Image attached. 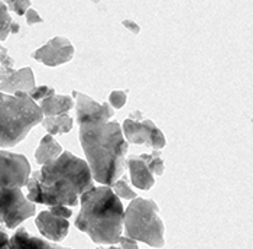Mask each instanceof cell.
<instances>
[{
    "label": "cell",
    "mask_w": 253,
    "mask_h": 249,
    "mask_svg": "<svg viewBox=\"0 0 253 249\" xmlns=\"http://www.w3.org/2000/svg\"><path fill=\"white\" fill-rule=\"evenodd\" d=\"M26 199L35 204L74 207L83 193L94 187L88 164L70 151H64L39 171L29 175Z\"/></svg>",
    "instance_id": "6da1fadb"
},
{
    "label": "cell",
    "mask_w": 253,
    "mask_h": 249,
    "mask_svg": "<svg viewBox=\"0 0 253 249\" xmlns=\"http://www.w3.org/2000/svg\"><path fill=\"white\" fill-rule=\"evenodd\" d=\"M80 144L85 153L93 180L112 187L123 174L127 141L116 120L90 119L78 122Z\"/></svg>",
    "instance_id": "7a4b0ae2"
},
{
    "label": "cell",
    "mask_w": 253,
    "mask_h": 249,
    "mask_svg": "<svg viewBox=\"0 0 253 249\" xmlns=\"http://www.w3.org/2000/svg\"><path fill=\"white\" fill-rule=\"evenodd\" d=\"M76 228L98 245H116L123 232V204L110 187H93L81 194Z\"/></svg>",
    "instance_id": "3957f363"
},
{
    "label": "cell",
    "mask_w": 253,
    "mask_h": 249,
    "mask_svg": "<svg viewBox=\"0 0 253 249\" xmlns=\"http://www.w3.org/2000/svg\"><path fill=\"white\" fill-rule=\"evenodd\" d=\"M31 165L25 155L0 151V225L16 229L20 223L35 216L37 206L23 196Z\"/></svg>",
    "instance_id": "277c9868"
},
{
    "label": "cell",
    "mask_w": 253,
    "mask_h": 249,
    "mask_svg": "<svg viewBox=\"0 0 253 249\" xmlns=\"http://www.w3.org/2000/svg\"><path fill=\"white\" fill-rule=\"evenodd\" d=\"M42 119L43 113L28 93L6 95L0 92V147L18 145Z\"/></svg>",
    "instance_id": "5b68a950"
},
{
    "label": "cell",
    "mask_w": 253,
    "mask_h": 249,
    "mask_svg": "<svg viewBox=\"0 0 253 249\" xmlns=\"http://www.w3.org/2000/svg\"><path fill=\"white\" fill-rule=\"evenodd\" d=\"M123 229L126 238L135 242H143L154 248L165 245V225L154 200L133 199L125 211Z\"/></svg>",
    "instance_id": "8992f818"
},
{
    "label": "cell",
    "mask_w": 253,
    "mask_h": 249,
    "mask_svg": "<svg viewBox=\"0 0 253 249\" xmlns=\"http://www.w3.org/2000/svg\"><path fill=\"white\" fill-rule=\"evenodd\" d=\"M122 131L125 135V139L130 144L152 147L154 151H159L167 145L165 135L156 126L155 123L149 119H145L142 112L135 110L129 117L125 119Z\"/></svg>",
    "instance_id": "52a82bcc"
},
{
    "label": "cell",
    "mask_w": 253,
    "mask_h": 249,
    "mask_svg": "<svg viewBox=\"0 0 253 249\" xmlns=\"http://www.w3.org/2000/svg\"><path fill=\"white\" fill-rule=\"evenodd\" d=\"M32 58L45 64L46 67H58L74 58V47L68 38L55 37L32 52Z\"/></svg>",
    "instance_id": "ba28073f"
},
{
    "label": "cell",
    "mask_w": 253,
    "mask_h": 249,
    "mask_svg": "<svg viewBox=\"0 0 253 249\" xmlns=\"http://www.w3.org/2000/svg\"><path fill=\"white\" fill-rule=\"evenodd\" d=\"M77 107V122L90 120V119H106L110 120L115 116V110L109 103H97L91 97L85 96L80 92H73Z\"/></svg>",
    "instance_id": "9c48e42d"
},
{
    "label": "cell",
    "mask_w": 253,
    "mask_h": 249,
    "mask_svg": "<svg viewBox=\"0 0 253 249\" xmlns=\"http://www.w3.org/2000/svg\"><path fill=\"white\" fill-rule=\"evenodd\" d=\"M35 225L42 236L54 242L62 241L68 235V230H70L68 219L55 216L49 210L41 211L35 219Z\"/></svg>",
    "instance_id": "30bf717a"
},
{
    "label": "cell",
    "mask_w": 253,
    "mask_h": 249,
    "mask_svg": "<svg viewBox=\"0 0 253 249\" xmlns=\"http://www.w3.org/2000/svg\"><path fill=\"white\" fill-rule=\"evenodd\" d=\"M127 167L130 173V181L135 187L140 190H151L155 186V178L149 167L148 153L130 155L127 158Z\"/></svg>",
    "instance_id": "8fae6325"
},
{
    "label": "cell",
    "mask_w": 253,
    "mask_h": 249,
    "mask_svg": "<svg viewBox=\"0 0 253 249\" xmlns=\"http://www.w3.org/2000/svg\"><path fill=\"white\" fill-rule=\"evenodd\" d=\"M37 87L35 76L31 67H25L20 70H15L10 74L0 78V92L15 95L18 92L29 93Z\"/></svg>",
    "instance_id": "7c38bea8"
},
{
    "label": "cell",
    "mask_w": 253,
    "mask_h": 249,
    "mask_svg": "<svg viewBox=\"0 0 253 249\" xmlns=\"http://www.w3.org/2000/svg\"><path fill=\"white\" fill-rule=\"evenodd\" d=\"M9 248L10 249H71L59 247L55 244H51L48 241L39 239L35 236H31L28 230L19 228L15 232V235L9 241Z\"/></svg>",
    "instance_id": "4fadbf2b"
},
{
    "label": "cell",
    "mask_w": 253,
    "mask_h": 249,
    "mask_svg": "<svg viewBox=\"0 0 253 249\" xmlns=\"http://www.w3.org/2000/svg\"><path fill=\"white\" fill-rule=\"evenodd\" d=\"M74 107V99L65 95H52L39 101V109L46 117L67 115Z\"/></svg>",
    "instance_id": "5bb4252c"
},
{
    "label": "cell",
    "mask_w": 253,
    "mask_h": 249,
    "mask_svg": "<svg viewBox=\"0 0 253 249\" xmlns=\"http://www.w3.org/2000/svg\"><path fill=\"white\" fill-rule=\"evenodd\" d=\"M64 152L61 144H58V141H55V138L52 135H46L41 139L39 147L35 151V161L43 165L46 162L54 161L55 158H58L61 153Z\"/></svg>",
    "instance_id": "9a60e30c"
},
{
    "label": "cell",
    "mask_w": 253,
    "mask_h": 249,
    "mask_svg": "<svg viewBox=\"0 0 253 249\" xmlns=\"http://www.w3.org/2000/svg\"><path fill=\"white\" fill-rule=\"evenodd\" d=\"M42 126L48 132V135H64L73 131L74 122L70 115H61L55 117H45L42 119Z\"/></svg>",
    "instance_id": "2e32d148"
},
{
    "label": "cell",
    "mask_w": 253,
    "mask_h": 249,
    "mask_svg": "<svg viewBox=\"0 0 253 249\" xmlns=\"http://www.w3.org/2000/svg\"><path fill=\"white\" fill-rule=\"evenodd\" d=\"M20 26L9 15V9L4 1H0V41H6L9 34H19Z\"/></svg>",
    "instance_id": "e0dca14e"
},
{
    "label": "cell",
    "mask_w": 253,
    "mask_h": 249,
    "mask_svg": "<svg viewBox=\"0 0 253 249\" xmlns=\"http://www.w3.org/2000/svg\"><path fill=\"white\" fill-rule=\"evenodd\" d=\"M113 193L116 194L117 197H122V199H129V200H133V199H136V193L133 192L130 187H129V184H127V178L126 177H123V178H120V180H117L116 183L110 187Z\"/></svg>",
    "instance_id": "ac0fdd59"
},
{
    "label": "cell",
    "mask_w": 253,
    "mask_h": 249,
    "mask_svg": "<svg viewBox=\"0 0 253 249\" xmlns=\"http://www.w3.org/2000/svg\"><path fill=\"white\" fill-rule=\"evenodd\" d=\"M15 61L13 58L9 55L7 50L0 44V78L10 74L12 71H15Z\"/></svg>",
    "instance_id": "d6986e66"
},
{
    "label": "cell",
    "mask_w": 253,
    "mask_h": 249,
    "mask_svg": "<svg viewBox=\"0 0 253 249\" xmlns=\"http://www.w3.org/2000/svg\"><path fill=\"white\" fill-rule=\"evenodd\" d=\"M52 95H55V90L52 89V87H49V86H37L34 90H31L29 93H28V96L31 97L34 101H41V100H43L45 97L48 96H52Z\"/></svg>",
    "instance_id": "ffe728a7"
},
{
    "label": "cell",
    "mask_w": 253,
    "mask_h": 249,
    "mask_svg": "<svg viewBox=\"0 0 253 249\" xmlns=\"http://www.w3.org/2000/svg\"><path fill=\"white\" fill-rule=\"evenodd\" d=\"M126 100H127V92L126 90H116V92H112V95L109 97V104L113 109H122L125 106Z\"/></svg>",
    "instance_id": "44dd1931"
},
{
    "label": "cell",
    "mask_w": 253,
    "mask_h": 249,
    "mask_svg": "<svg viewBox=\"0 0 253 249\" xmlns=\"http://www.w3.org/2000/svg\"><path fill=\"white\" fill-rule=\"evenodd\" d=\"M31 1H28V0H25V1H16V0H12V1H6V6H7V9L9 10H12V12H15L16 15H19V16H23L26 12H28V9H31Z\"/></svg>",
    "instance_id": "7402d4cb"
},
{
    "label": "cell",
    "mask_w": 253,
    "mask_h": 249,
    "mask_svg": "<svg viewBox=\"0 0 253 249\" xmlns=\"http://www.w3.org/2000/svg\"><path fill=\"white\" fill-rule=\"evenodd\" d=\"M49 211L52 214H55V216H61V217H65V219L73 216V210L70 207H67V206H51Z\"/></svg>",
    "instance_id": "603a6c76"
},
{
    "label": "cell",
    "mask_w": 253,
    "mask_h": 249,
    "mask_svg": "<svg viewBox=\"0 0 253 249\" xmlns=\"http://www.w3.org/2000/svg\"><path fill=\"white\" fill-rule=\"evenodd\" d=\"M25 18H26V23L29 25V26H32V25H35V23H42L43 19L41 18L38 15V12L35 10V9H28V12L25 13Z\"/></svg>",
    "instance_id": "cb8c5ba5"
},
{
    "label": "cell",
    "mask_w": 253,
    "mask_h": 249,
    "mask_svg": "<svg viewBox=\"0 0 253 249\" xmlns=\"http://www.w3.org/2000/svg\"><path fill=\"white\" fill-rule=\"evenodd\" d=\"M119 245H120V248L122 249H139L137 248L136 242L132 241V239H129V238H126V236H122V238H120Z\"/></svg>",
    "instance_id": "d4e9b609"
},
{
    "label": "cell",
    "mask_w": 253,
    "mask_h": 249,
    "mask_svg": "<svg viewBox=\"0 0 253 249\" xmlns=\"http://www.w3.org/2000/svg\"><path fill=\"white\" fill-rule=\"evenodd\" d=\"M9 241H10V236L0 225V249H10L9 248Z\"/></svg>",
    "instance_id": "484cf974"
},
{
    "label": "cell",
    "mask_w": 253,
    "mask_h": 249,
    "mask_svg": "<svg viewBox=\"0 0 253 249\" xmlns=\"http://www.w3.org/2000/svg\"><path fill=\"white\" fill-rule=\"evenodd\" d=\"M122 23H123V26H126V28H127L129 31H132L133 34H139V32H140V26L137 25L135 20L126 19V20H123Z\"/></svg>",
    "instance_id": "4316f807"
},
{
    "label": "cell",
    "mask_w": 253,
    "mask_h": 249,
    "mask_svg": "<svg viewBox=\"0 0 253 249\" xmlns=\"http://www.w3.org/2000/svg\"><path fill=\"white\" fill-rule=\"evenodd\" d=\"M107 249H122L120 247H116V245H112L110 248H107Z\"/></svg>",
    "instance_id": "83f0119b"
},
{
    "label": "cell",
    "mask_w": 253,
    "mask_h": 249,
    "mask_svg": "<svg viewBox=\"0 0 253 249\" xmlns=\"http://www.w3.org/2000/svg\"><path fill=\"white\" fill-rule=\"evenodd\" d=\"M96 249H104V248H100V247H98V248H96Z\"/></svg>",
    "instance_id": "f1b7e54d"
}]
</instances>
